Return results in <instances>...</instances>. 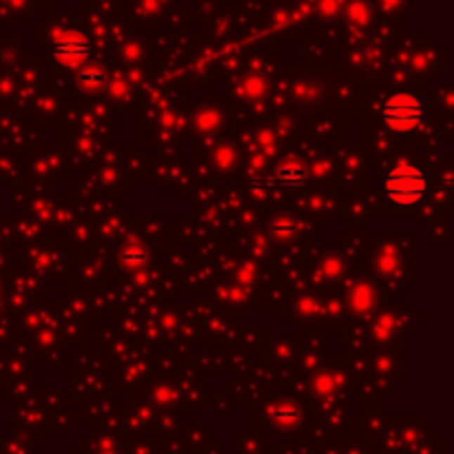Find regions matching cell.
I'll return each instance as SVG.
<instances>
[{"label":"cell","mask_w":454,"mask_h":454,"mask_svg":"<svg viewBox=\"0 0 454 454\" xmlns=\"http://www.w3.org/2000/svg\"><path fill=\"white\" fill-rule=\"evenodd\" d=\"M384 191L397 207H415L428 193V175L410 162H397L386 175Z\"/></svg>","instance_id":"obj_1"},{"label":"cell","mask_w":454,"mask_h":454,"mask_svg":"<svg viewBox=\"0 0 454 454\" xmlns=\"http://www.w3.org/2000/svg\"><path fill=\"white\" fill-rule=\"evenodd\" d=\"M379 111L392 131H413L423 120V105L413 93H392Z\"/></svg>","instance_id":"obj_2"},{"label":"cell","mask_w":454,"mask_h":454,"mask_svg":"<svg viewBox=\"0 0 454 454\" xmlns=\"http://www.w3.org/2000/svg\"><path fill=\"white\" fill-rule=\"evenodd\" d=\"M91 56V42L86 36L73 32V29H60L53 36V58L67 69L82 67Z\"/></svg>","instance_id":"obj_3"},{"label":"cell","mask_w":454,"mask_h":454,"mask_svg":"<svg viewBox=\"0 0 454 454\" xmlns=\"http://www.w3.org/2000/svg\"><path fill=\"white\" fill-rule=\"evenodd\" d=\"M309 178V171L299 162V160H286L280 167H277L273 175V184L282 186V188H297Z\"/></svg>","instance_id":"obj_4"},{"label":"cell","mask_w":454,"mask_h":454,"mask_svg":"<svg viewBox=\"0 0 454 454\" xmlns=\"http://www.w3.org/2000/svg\"><path fill=\"white\" fill-rule=\"evenodd\" d=\"M120 259H122V264L127 268H134V271H138V268H144L146 264H149V259H151V253H149V248H146L144 244H129V246H124V251L120 253Z\"/></svg>","instance_id":"obj_5"},{"label":"cell","mask_w":454,"mask_h":454,"mask_svg":"<svg viewBox=\"0 0 454 454\" xmlns=\"http://www.w3.org/2000/svg\"><path fill=\"white\" fill-rule=\"evenodd\" d=\"M78 82L86 91H98L107 84V73L98 67H86L78 73Z\"/></svg>","instance_id":"obj_6"},{"label":"cell","mask_w":454,"mask_h":454,"mask_svg":"<svg viewBox=\"0 0 454 454\" xmlns=\"http://www.w3.org/2000/svg\"><path fill=\"white\" fill-rule=\"evenodd\" d=\"M350 304H353V309L357 313H368L372 309V304H375V292L370 286H365V284H359L355 290H353V295H350Z\"/></svg>","instance_id":"obj_7"},{"label":"cell","mask_w":454,"mask_h":454,"mask_svg":"<svg viewBox=\"0 0 454 454\" xmlns=\"http://www.w3.org/2000/svg\"><path fill=\"white\" fill-rule=\"evenodd\" d=\"M264 89H266V84H264L261 78H248L242 86L244 96H248V98H259L264 93Z\"/></svg>","instance_id":"obj_8"},{"label":"cell","mask_w":454,"mask_h":454,"mask_svg":"<svg viewBox=\"0 0 454 454\" xmlns=\"http://www.w3.org/2000/svg\"><path fill=\"white\" fill-rule=\"evenodd\" d=\"M297 408L295 406H288V403H282V406H277L275 408V419L277 421H282V423H290V421H295L297 419Z\"/></svg>","instance_id":"obj_9"},{"label":"cell","mask_w":454,"mask_h":454,"mask_svg":"<svg viewBox=\"0 0 454 454\" xmlns=\"http://www.w3.org/2000/svg\"><path fill=\"white\" fill-rule=\"evenodd\" d=\"M295 231H297V222H292V219H277V222L273 224V233L280 238H288Z\"/></svg>","instance_id":"obj_10"},{"label":"cell","mask_w":454,"mask_h":454,"mask_svg":"<svg viewBox=\"0 0 454 454\" xmlns=\"http://www.w3.org/2000/svg\"><path fill=\"white\" fill-rule=\"evenodd\" d=\"M394 268H397V259H394V255H392V248H388V251L382 253V257H379V271L392 273Z\"/></svg>","instance_id":"obj_11"},{"label":"cell","mask_w":454,"mask_h":454,"mask_svg":"<svg viewBox=\"0 0 454 454\" xmlns=\"http://www.w3.org/2000/svg\"><path fill=\"white\" fill-rule=\"evenodd\" d=\"M217 113L215 111H204L202 115H200V120H197V124H200V129L202 131H211V129H215L217 127Z\"/></svg>","instance_id":"obj_12"},{"label":"cell","mask_w":454,"mask_h":454,"mask_svg":"<svg viewBox=\"0 0 454 454\" xmlns=\"http://www.w3.org/2000/svg\"><path fill=\"white\" fill-rule=\"evenodd\" d=\"M392 326H394V319H392L390 315H384L382 319H379V321H377V328H375V332H377L379 339H382V337H388L390 330H392Z\"/></svg>","instance_id":"obj_13"},{"label":"cell","mask_w":454,"mask_h":454,"mask_svg":"<svg viewBox=\"0 0 454 454\" xmlns=\"http://www.w3.org/2000/svg\"><path fill=\"white\" fill-rule=\"evenodd\" d=\"M215 157H217V164L222 167V169H228L231 164H233V149H228V146H222V149H217V153H215Z\"/></svg>","instance_id":"obj_14"},{"label":"cell","mask_w":454,"mask_h":454,"mask_svg":"<svg viewBox=\"0 0 454 454\" xmlns=\"http://www.w3.org/2000/svg\"><path fill=\"white\" fill-rule=\"evenodd\" d=\"M324 271H326V275H339V271H342L339 259H326L324 261Z\"/></svg>","instance_id":"obj_15"},{"label":"cell","mask_w":454,"mask_h":454,"mask_svg":"<svg viewBox=\"0 0 454 454\" xmlns=\"http://www.w3.org/2000/svg\"><path fill=\"white\" fill-rule=\"evenodd\" d=\"M111 91H113V96H124L127 86H124V82H122V80H115V82H113V86H111Z\"/></svg>","instance_id":"obj_16"}]
</instances>
